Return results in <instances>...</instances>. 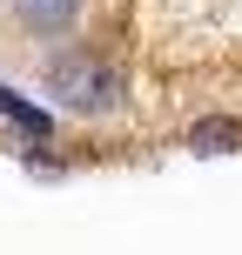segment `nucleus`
<instances>
[{
    "mask_svg": "<svg viewBox=\"0 0 242 255\" xmlns=\"http://www.w3.org/2000/svg\"><path fill=\"white\" fill-rule=\"evenodd\" d=\"M47 88L61 94L67 108H81V115H94V108L115 101V74L101 67V54H61V61L47 67Z\"/></svg>",
    "mask_w": 242,
    "mask_h": 255,
    "instance_id": "f257e3e1",
    "label": "nucleus"
},
{
    "mask_svg": "<svg viewBox=\"0 0 242 255\" xmlns=\"http://www.w3.org/2000/svg\"><path fill=\"white\" fill-rule=\"evenodd\" d=\"M189 148H195V154H229V148H242V128H236V121H202V128L189 134Z\"/></svg>",
    "mask_w": 242,
    "mask_h": 255,
    "instance_id": "f03ea898",
    "label": "nucleus"
},
{
    "mask_svg": "<svg viewBox=\"0 0 242 255\" xmlns=\"http://www.w3.org/2000/svg\"><path fill=\"white\" fill-rule=\"evenodd\" d=\"M0 115H7L13 128H27V134H47V108L20 101V94H13V88H0Z\"/></svg>",
    "mask_w": 242,
    "mask_h": 255,
    "instance_id": "7ed1b4c3",
    "label": "nucleus"
},
{
    "mask_svg": "<svg viewBox=\"0 0 242 255\" xmlns=\"http://www.w3.org/2000/svg\"><path fill=\"white\" fill-rule=\"evenodd\" d=\"M27 7H34V13H40V7H47V0H27Z\"/></svg>",
    "mask_w": 242,
    "mask_h": 255,
    "instance_id": "20e7f679",
    "label": "nucleus"
}]
</instances>
